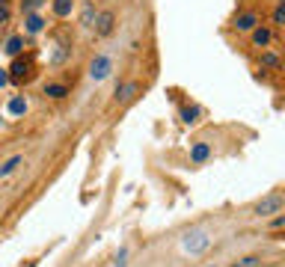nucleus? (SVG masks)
<instances>
[{
    "mask_svg": "<svg viewBox=\"0 0 285 267\" xmlns=\"http://www.w3.org/2000/svg\"><path fill=\"white\" fill-rule=\"evenodd\" d=\"M21 161H24V158H21V155H12V158H9V161H6V164H0V178H6V175H12V172H15V169L21 167Z\"/></svg>",
    "mask_w": 285,
    "mask_h": 267,
    "instance_id": "15",
    "label": "nucleus"
},
{
    "mask_svg": "<svg viewBox=\"0 0 285 267\" xmlns=\"http://www.w3.org/2000/svg\"><path fill=\"white\" fill-rule=\"evenodd\" d=\"M208 246H211V237H208L205 229H190V232L181 237V249L190 252V255H199V252H205Z\"/></svg>",
    "mask_w": 285,
    "mask_h": 267,
    "instance_id": "1",
    "label": "nucleus"
},
{
    "mask_svg": "<svg viewBox=\"0 0 285 267\" xmlns=\"http://www.w3.org/2000/svg\"><path fill=\"white\" fill-rule=\"evenodd\" d=\"M261 66L264 68H276L279 66V57H276V54H261Z\"/></svg>",
    "mask_w": 285,
    "mask_h": 267,
    "instance_id": "19",
    "label": "nucleus"
},
{
    "mask_svg": "<svg viewBox=\"0 0 285 267\" xmlns=\"http://www.w3.org/2000/svg\"><path fill=\"white\" fill-rule=\"evenodd\" d=\"M65 57H68V48H60V51H57V54L51 57V63H54V66H60V63H63Z\"/></svg>",
    "mask_w": 285,
    "mask_h": 267,
    "instance_id": "22",
    "label": "nucleus"
},
{
    "mask_svg": "<svg viewBox=\"0 0 285 267\" xmlns=\"http://www.w3.org/2000/svg\"><path fill=\"white\" fill-rule=\"evenodd\" d=\"M282 21H285V3L279 0L276 9H273V24H282Z\"/></svg>",
    "mask_w": 285,
    "mask_h": 267,
    "instance_id": "20",
    "label": "nucleus"
},
{
    "mask_svg": "<svg viewBox=\"0 0 285 267\" xmlns=\"http://www.w3.org/2000/svg\"><path fill=\"white\" fill-rule=\"evenodd\" d=\"M74 9V0H54V15L57 18H68Z\"/></svg>",
    "mask_w": 285,
    "mask_h": 267,
    "instance_id": "16",
    "label": "nucleus"
},
{
    "mask_svg": "<svg viewBox=\"0 0 285 267\" xmlns=\"http://www.w3.org/2000/svg\"><path fill=\"white\" fill-rule=\"evenodd\" d=\"M45 95L48 98H65L68 95V86L65 83H45Z\"/></svg>",
    "mask_w": 285,
    "mask_h": 267,
    "instance_id": "14",
    "label": "nucleus"
},
{
    "mask_svg": "<svg viewBox=\"0 0 285 267\" xmlns=\"http://www.w3.org/2000/svg\"><path fill=\"white\" fill-rule=\"evenodd\" d=\"M0 125H3V116H0Z\"/></svg>",
    "mask_w": 285,
    "mask_h": 267,
    "instance_id": "27",
    "label": "nucleus"
},
{
    "mask_svg": "<svg viewBox=\"0 0 285 267\" xmlns=\"http://www.w3.org/2000/svg\"><path fill=\"white\" fill-rule=\"evenodd\" d=\"M270 30H267V27H261V24H258V27H255V30H250V42H253L255 48H267V45H270Z\"/></svg>",
    "mask_w": 285,
    "mask_h": 267,
    "instance_id": "8",
    "label": "nucleus"
},
{
    "mask_svg": "<svg viewBox=\"0 0 285 267\" xmlns=\"http://www.w3.org/2000/svg\"><path fill=\"white\" fill-rule=\"evenodd\" d=\"M113 27H116V15H113L110 9H104V12H98V15H95L92 30L98 36H110V33H113Z\"/></svg>",
    "mask_w": 285,
    "mask_h": 267,
    "instance_id": "4",
    "label": "nucleus"
},
{
    "mask_svg": "<svg viewBox=\"0 0 285 267\" xmlns=\"http://www.w3.org/2000/svg\"><path fill=\"white\" fill-rule=\"evenodd\" d=\"M0 3H3V0H0Z\"/></svg>",
    "mask_w": 285,
    "mask_h": 267,
    "instance_id": "28",
    "label": "nucleus"
},
{
    "mask_svg": "<svg viewBox=\"0 0 285 267\" xmlns=\"http://www.w3.org/2000/svg\"><path fill=\"white\" fill-rule=\"evenodd\" d=\"M113 74V57H107V54H95L92 63H89V80H107Z\"/></svg>",
    "mask_w": 285,
    "mask_h": 267,
    "instance_id": "2",
    "label": "nucleus"
},
{
    "mask_svg": "<svg viewBox=\"0 0 285 267\" xmlns=\"http://www.w3.org/2000/svg\"><path fill=\"white\" fill-rule=\"evenodd\" d=\"M95 15H98V12H95V6L89 3V0H86V3L80 6V27H86V30H92V24H95Z\"/></svg>",
    "mask_w": 285,
    "mask_h": 267,
    "instance_id": "12",
    "label": "nucleus"
},
{
    "mask_svg": "<svg viewBox=\"0 0 285 267\" xmlns=\"http://www.w3.org/2000/svg\"><path fill=\"white\" fill-rule=\"evenodd\" d=\"M208 158H211V146H208V143H196V146L190 149V161H193V164H205Z\"/></svg>",
    "mask_w": 285,
    "mask_h": 267,
    "instance_id": "10",
    "label": "nucleus"
},
{
    "mask_svg": "<svg viewBox=\"0 0 285 267\" xmlns=\"http://www.w3.org/2000/svg\"><path fill=\"white\" fill-rule=\"evenodd\" d=\"M199 116H202V110H199L196 104L181 107V122H184V125H196V122H199Z\"/></svg>",
    "mask_w": 285,
    "mask_h": 267,
    "instance_id": "13",
    "label": "nucleus"
},
{
    "mask_svg": "<svg viewBox=\"0 0 285 267\" xmlns=\"http://www.w3.org/2000/svg\"><path fill=\"white\" fill-rule=\"evenodd\" d=\"M113 264H116V267H128V249H119V252H116Z\"/></svg>",
    "mask_w": 285,
    "mask_h": 267,
    "instance_id": "21",
    "label": "nucleus"
},
{
    "mask_svg": "<svg viewBox=\"0 0 285 267\" xmlns=\"http://www.w3.org/2000/svg\"><path fill=\"white\" fill-rule=\"evenodd\" d=\"M285 208V199L279 196V193H273V196H264V199L258 202L253 208V214L255 217H270V214H279Z\"/></svg>",
    "mask_w": 285,
    "mask_h": 267,
    "instance_id": "3",
    "label": "nucleus"
},
{
    "mask_svg": "<svg viewBox=\"0 0 285 267\" xmlns=\"http://www.w3.org/2000/svg\"><path fill=\"white\" fill-rule=\"evenodd\" d=\"M9 83V74H6V68H0V86H6Z\"/></svg>",
    "mask_w": 285,
    "mask_h": 267,
    "instance_id": "25",
    "label": "nucleus"
},
{
    "mask_svg": "<svg viewBox=\"0 0 285 267\" xmlns=\"http://www.w3.org/2000/svg\"><path fill=\"white\" fill-rule=\"evenodd\" d=\"M140 89H143L140 80H128V83H122V86L116 89V104H131V101L137 98Z\"/></svg>",
    "mask_w": 285,
    "mask_h": 267,
    "instance_id": "6",
    "label": "nucleus"
},
{
    "mask_svg": "<svg viewBox=\"0 0 285 267\" xmlns=\"http://www.w3.org/2000/svg\"><path fill=\"white\" fill-rule=\"evenodd\" d=\"M9 113H12V116H24V113H27V101L21 98V95H15V98L9 101Z\"/></svg>",
    "mask_w": 285,
    "mask_h": 267,
    "instance_id": "17",
    "label": "nucleus"
},
{
    "mask_svg": "<svg viewBox=\"0 0 285 267\" xmlns=\"http://www.w3.org/2000/svg\"><path fill=\"white\" fill-rule=\"evenodd\" d=\"M6 21H9V9L0 3V24H6Z\"/></svg>",
    "mask_w": 285,
    "mask_h": 267,
    "instance_id": "24",
    "label": "nucleus"
},
{
    "mask_svg": "<svg viewBox=\"0 0 285 267\" xmlns=\"http://www.w3.org/2000/svg\"><path fill=\"white\" fill-rule=\"evenodd\" d=\"M282 223H285V217H282V211H279V214H276V220H273V229H279Z\"/></svg>",
    "mask_w": 285,
    "mask_h": 267,
    "instance_id": "26",
    "label": "nucleus"
},
{
    "mask_svg": "<svg viewBox=\"0 0 285 267\" xmlns=\"http://www.w3.org/2000/svg\"><path fill=\"white\" fill-rule=\"evenodd\" d=\"M258 24H261V15H258V12H241V15L235 18V30H238V33H250Z\"/></svg>",
    "mask_w": 285,
    "mask_h": 267,
    "instance_id": "5",
    "label": "nucleus"
},
{
    "mask_svg": "<svg viewBox=\"0 0 285 267\" xmlns=\"http://www.w3.org/2000/svg\"><path fill=\"white\" fill-rule=\"evenodd\" d=\"M30 68H33V63L30 60H21V57H15V63H12V68H6V71H12L9 74V80H24V77H30Z\"/></svg>",
    "mask_w": 285,
    "mask_h": 267,
    "instance_id": "7",
    "label": "nucleus"
},
{
    "mask_svg": "<svg viewBox=\"0 0 285 267\" xmlns=\"http://www.w3.org/2000/svg\"><path fill=\"white\" fill-rule=\"evenodd\" d=\"M232 267H261V258H255V255H247V258H241V261H235Z\"/></svg>",
    "mask_w": 285,
    "mask_h": 267,
    "instance_id": "18",
    "label": "nucleus"
},
{
    "mask_svg": "<svg viewBox=\"0 0 285 267\" xmlns=\"http://www.w3.org/2000/svg\"><path fill=\"white\" fill-rule=\"evenodd\" d=\"M24 30H27V36H36L45 30V18L42 15H36V12H27V21H24Z\"/></svg>",
    "mask_w": 285,
    "mask_h": 267,
    "instance_id": "9",
    "label": "nucleus"
},
{
    "mask_svg": "<svg viewBox=\"0 0 285 267\" xmlns=\"http://www.w3.org/2000/svg\"><path fill=\"white\" fill-rule=\"evenodd\" d=\"M42 3H45V0H24L21 6H24V12H36V9H39Z\"/></svg>",
    "mask_w": 285,
    "mask_h": 267,
    "instance_id": "23",
    "label": "nucleus"
},
{
    "mask_svg": "<svg viewBox=\"0 0 285 267\" xmlns=\"http://www.w3.org/2000/svg\"><path fill=\"white\" fill-rule=\"evenodd\" d=\"M3 51H6L9 57H21V51H24V36H9L6 45H3Z\"/></svg>",
    "mask_w": 285,
    "mask_h": 267,
    "instance_id": "11",
    "label": "nucleus"
}]
</instances>
